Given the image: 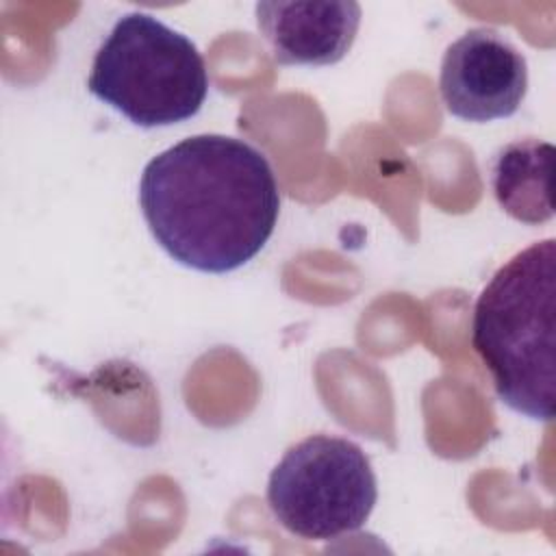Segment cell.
Listing matches in <instances>:
<instances>
[{"label": "cell", "mask_w": 556, "mask_h": 556, "mask_svg": "<svg viewBox=\"0 0 556 556\" xmlns=\"http://www.w3.org/2000/svg\"><path fill=\"white\" fill-rule=\"evenodd\" d=\"M554 148L541 139L506 143L493 159L491 182L497 204L517 222L539 226L554 217Z\"/></svg>", "instance_id": "obj_7"}, {"label": "cell", "mask_w": 556, "mask_h": 556, "mask_svg": "<svg viewBox=\"0 0 556 556\" xmlns=\"http://www.w3.org/2000/svg\"><path fill=\"white\" fill-rule=\"evenodd\" d=\"M256 26L280 65H332L352 48L361 26V4L256 2Z\"/></svg>", "instance_id": "obj_6"}, {"label": "cell", "mask_w": 556, "mask_h": 556, "mask_svg": "<svg viewBox=\"0 0 556 556\" xmlns=\"http://www.w3.org/2000/svg\"><path fill=\"white\" fill-rule=\"evenodd\" d=\"M139 206L174 261L226 274L252 261L271 237L280 191L269 161L252 143L195 135L148 161Z\"/></svg>", "instance_id": "obj_1"}, {"label": "cell", "mask_w": 556, "mask_h": 556, "mask_svg": "<svg viewBox=\"0 0 556 556\" xmlns=\"http://www.w3.org/2000/svg\"><path fill=\"white\" fill-rule=\"evenodd\" d=\"M87 87L132 124L156 128L202 109L208 72L189 37L148 13H126L98 48Z\"/></svg>", "instance_id": "obj_3"}, {"label": "cell", "mask_w": 556, "mask_h": 556, "mask_svg": "<svg viewBox=\"0 0 556 556\" xmlns=\"http://www.w3.org/2000/svg\"><path fill=\"white\" fill-rule=\"evenodd\" d=\"M556 241L506 261L476 300L471 345L497 397L534 421H552L556 400Z\"/></svg>", "instance_id": "obj_2"}, {"label": "cell", "mask_w": 556, "mask_h": 556, "mask_svg": "<svg viewBox=\"0 0 556 556\" xmlns=\"http://www.w3.org/2000/svg\"><path fill=\"white\" fill-rule=\"evenodd\" d=\"M439 91L458 119L482 124L510 117L528 91L526 56L497 30L471 28L447 46Z\"/></svg>", "instance_id": "obj_5"}, {"label": "cell", "mask_w": 556, "mask_h": 556, "mask_svg": "<svg viewBox=\"0 0 556 556\" xmlns=\"http://www.w3.org/2000/svg\"><path fill=\"white\" fill-rule=\"evenodd\" d=\"M378 484L363 447L345 437L311 434L291 445L267 482V506L291 534L328 541L365 526Z\"/></svg>", "instance_id": "obj_4"}]
</instances>
